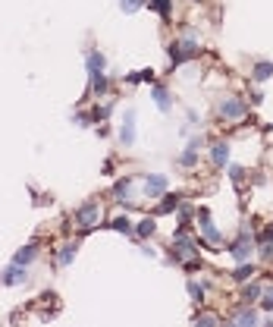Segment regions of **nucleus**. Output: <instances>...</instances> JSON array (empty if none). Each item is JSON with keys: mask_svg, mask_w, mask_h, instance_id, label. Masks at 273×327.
<instances>
[{"mask_svg": "<svg viewBox=\"0 0 273 327\" xmlns=\"http://www.w3.org/2000/svg\"><path fill=\"white\" fill-rule=\"evenodd\" d=\"M198 148H201V138H188V145L182 151V167H195V160H198Z\"/></svg>", "mask_w": 273, "mask_h": 327, "instance_id": "nucleus-9", "label": "nucleus"}, {"mask_svg": "<svg viewBox=\"0 0 273 327\" xmlns=\"http://www.w3.org/2000/svg\"><path fill=\"white\" fill-rule=\"evenodd\" d=\"M242 299H245V302H254V299H260V286H257V283H248V286L242 289Z\"/></svg>", "mask_w": 273, "mask_h": 327, "instance_id": "nucleus-17", "label": "nucleus"}, {"mask_svg": "<svg viewBox=\"0 0 273 327\" xmlns=\"http://www.w3.org/2000/svg\"><path fill=\"white\" fill-rule=\"evenodd\" d=\"M232 324H257V318H254V311H239L232 318Z\"/></svg>", "mask_w": 273, "mask_h": 327, "instance_id": "nucleus-22", "label": "nucleus"}, {"mask_svg": "<svg viewBox=\"0 0 273 327\" xmlns=\"http://www.w3.org/2000/svg\"><path fill=\"white\" fill-rule=\"evenodd\" d=\"M220 116H223V120H242V116H245V104L239 98H223L220 101Z\"/></svg>", "mask_w": 273, "mask_h": 327, "instance_id": "nucleus-2", "label": "nucleus"}, {"mask_svg": "<svg viewBox=\"0 0 273 327\" xmlns=\"http://www.w3.org/2000/svg\"><path fill=\"white\" fill-rule=\"evenodd\" d=\"M195 54H198V44L192 38H182L179 44H173V48H170V60H173V66H179L185 60H192Z\"/></svg>", "mask_w": 273, "mask_h": 327, "instance_id": "nucleus-1", "label": "nucleus"}, {"mask_svg": "<svg viewBox=\"0 0 273 327\" xmlns=\"http://www.w3.org/2000/svg\"><path fill=\"white\" fill-rule=\"evenodd\" d=\"M151 95H154V101H157V107H160V110H170V107H173V98H170V91L163 88V85H154V88H151Z\"/></svg>", "mask_w": 273, "mask_h": 327, "instance_id": "nucleus-11", "label": "nucleus"}, {"mask_svg": "<svg viewBox=\"0 0 273 327\" xmlns=\"http://www.w3.org/2000/svg\"><path fill=\"white\" fill-rule=\"evenodd\" d=\"M229 160V145H213V167H226Z\"/></svg>", "mask_w": 273, "mask_h": 327, "instance_id": "nucleus-13", "label": "nucleus"}, {"mask_svg": "<svg viewBox=\"0 0 273 327\" xmlns=\"http://www.w3.org/2000/svg\"><path fill=\"white\" fill-rule=\"evenodd\" d=\"M135 233H138L141 239H148L151 233H154V220H141V224H138V230H135Z\"/></svg>", "mask_w": 273, "mask_h": 327, "instance_id": "nucleus-23", "label": "nucleus"}, {"mask_svg": "<svg viewBox=\"0 0 273 327\" xmlns=\"http://www.w3.org/2000/svg\"><path fill=\"white\" fill-rule=\"evenodd\" d=\"M113 230H120V233H132V224H129V217H116V220H113Z\"/></svg>", "mask_w": 273, "mask_h": 327, "instance_id": "nucleus-24", "label": "nucleus"}, {"mask_svg": "<svg viewBox=\"0 0 273 327\" xmlns=\"http://www.w3.org/2000/svg\"><path fill=\"white\" fill-rule=\"evenodd\" d=\"M260 242H273V227H267L264 233H260Z\"/></svg>", "mask_w": 273, "mask_h": 327, "instance_id": "nucleus-29", "label": "nucleus"}, {"mask_svg": "<svg viewBox=\"0 0 273 327\" xmlns=\"http://www.w3.org/2000/svg\"><path fill=\"white\" fill-rule=\"evenodd\" d=\"M251 249H254V239L245 233V236H239V239L232 242V258L242 264V261H248V258H251Z\"/></svg>", "mask_w": 273, "mask_h": 327, "instance_id": "nucleus-3", "label": "nucleus"}, {"mask_svg": "<svg viewBox=\"0 0 273 327\" xmlns=\"http://www.w3.org/2000/svg\"><path fill=\"white\" fill-rule=\"evenodd\" d=\"M148 7H154L160 16H170V0H148Z\"/></svg>", "mask_w": 273, "mask_h": 327, "instance_id": "nucleus-21", "label": "nucleus"}, {"mask_svg": "<svg viewBox=\"0 0 273 327\" xmlns=\"http://www.w3.org/2000/svg\"><path fill=\"white\" fill-rule=\"evenodd\" d=\"M35 255H38V245H35V242H29L26 249H19V252H16V258H13V261H16V264H22V267H26V264H29V261L35 258Z\"/></svg>", "mask_w": 273, "mask_h": 327, "instance_id": "nucleus-12", "label": "nucleus"}, {"mask_svg": "<svg viewBox=\"0 0 273 327\" xmlns=\"http://www.w3.org/2000/svg\"><path fill=\"white\" fill-rule=\"evenodd\" d=\"M76 220H79V224L82 227H94V224H98V220H101V208L98 205H85V208H79V211H76Z\"/></svg>", "mask_w": 273, "mask_h": 327, "instance_id": "nucleus-4", "label": "nucleus"}, {"mask_svg": "<svg viewBox=\"0 0 273 327\" xmlns=\"http://www.w3.org/2000/svg\"><path fill=\"white\" fill-rule=\"evenodd\" d=\"M198 224H201V233H204V239L210 245H220V233H217V227L210 224V214L207 211H198Z\"/></svg>", "mask_w": 273, "mask_h": 327, "instance_id": "nucleus-6", "label": "nucleus"}, {"mask_svg": "<svg viewBox=\"0 0 273 327\" xmlns=\"http://www.w3.org/2000/svg\"><path fill=\"white\" fill-rule=\"evenodd\" d=\"M188 217H192V208H188V205H182V208H179V220H182V224H185V220H188Z\"/></svg>", "mask_w": 273, "mask_h": 327, "instance_id": "nucleus-27", "label": "nucleus"}, {"mask_svg": "<svg viewBox=\"0 0 273 327\" xmlns=\"http://www.w3.org/2000/svg\"><path fill=\"white\" fill-rule=\"evenodd\" d=\"M173 252H176V255H185V258H192V255L198 252V245L188 239V236H176V239H173Z\"/></svg>", "mask_w": 273, "mask_h": 327, "instance_id": "nucleus-10", "label": "nucleus"}, {"mask_svg": "<svg viewBox=\"0 0 273 327\" xmlns=\"http://www.w3.org/2000/svg\"><path fill=\"white\" fill-rule=\"evenodd\" d=\"M73 258H76V245H66V249H63L60 255H57V264H60V267H63V264H69V261H73Z\"/></svg>", "mask_w": 273, "mask_h": 327, "instance_id": "nucleus-18", "label": "nucleus"}, {"mask_svg": "<svg viewBox=\"0 0 273 327\" xmlns=\"http://www.w3.org/2000/svg\"><path fill=\"white\" fill-rule=\"evenodd\" d=\"M264 308L273 311V293H264Z\"/></svg>", "mask_w": 273, "mask_h": 327, "instance_id": "nucleus-30", "label": "nucleus"}, {"mask_svg": "<svg viewBox=\"0 0 273 327\" xmlns=\"http://www.w3.org/2000/svg\"><path fill=\"white\" fill-rule=\"evenodd\" d=\"M270 76H273V63L264 60V63L254 66V82H264V79H270Z\"/></svg>", "mask_w": 273, "mask_h": 327, "instance_id": "nucleus-15", "label": "nucleus"}, {"mask_svg": "<svg viewBox=\"0 0 273 327\" xmlns=\"http://www.w3.org/2000/svg\"><path fill=\"white\" fill-rule=\"evenodd\" d=\"M129 186H132L129 180H120L113 186V198H129Z\"/></svg>", "mask_w": 273, "mask_h": 327, "instance_id": "nucleus-19", "label": "nucleus"}, {"mask_svg": "<svg viewBox=\"0 0 273 327\" xmlns=\"http://www.w3.org/2000/svg\"><path fill=\"white\" fill-rule=\"evenodd\" d=\"M141 4L145 0H123V13H135V10H141Z\"/></svg>", "mask_w": 273, "mask_h": 327, "instance_id": "nucleus-25", "label": "nucleus"}, {"mask_svg": "<svg viewBox=\"0 0 273 327\" xmlns=\"http://www.w3.org/2000/svg\"><path fill=\"white\" fill-rule=\"evenodd\" d=\"M229 177H232V180H242L245 170H242V167H229Z\"/></svg>", "mask_w": 273, "mask_h": 327, "instance_id": "nucleus-28", "label": "nucleus"}, {"mask_svg": "<svg viewBox=\"0 0 273 327\" xmlns=\"http://www.w3.org/2000/svg\"><path fill=\"white\" fill-rule=\"evenodd\" d=\"M120 142H123V145H132V142H135V113H132V110H126V113H123Z\"/></svg>", "mask_w": 273, "mask_h": 327, "instance_id": "nucleus-5", "label": "nucleus"}, {"mask_svg": "<svg viewBox=\"0 0 273 327\" xmlns=\"http://www.w3.org/2000/svg\"><path fill=\"white\" fill-rule=\"evenodd\" d=\"M188 293H192V299H198V302L204 299V289H201V286L195 283V280H192V283H188Z\"/></svg>", "mask_w": 273, "mask_h": 327, "instance_id": "nucleus-26", "label": "nucleus"}, {"mask_svg": "<svg viewBox=\"0 0 273 327\" xmlns=\"http://www.w3.org/2000/svg\"><path fill=\"white\" fill-rule=\"evenodd\" d=\"M251 274H254V267L248 264V261H242V267H235V271H232L235 280H245V277H251Z\"/></svg>", "mask_w": 273, "mask_h": 327, "instance_id": "nucleus-20", "label": "nucleus"}, {"mask_svg": "<svg viewBox=\"0 0 273 327\" xmlns=\"http://www.w3.org/2000/svg\"><path fill=\"white\" fill-rule=\"evenodd\" d=\"M145 192L148 195H163L167 192V177H163V173H148L145 177Z\"/></svg>", "mask_w": 273, "mask_h": 327, "instance_id": "nucleus-7", "label": "nucleus"}, {"mask_svg": "<svg viewBox=\"0 0 273 327\" xmlns=\"http://www.w3.org/2000/svg\"><path fill=\"white\" fill-rule=\"evenodd\" d=\"M176 208H179V195H163L157 214H170V211H176Z\"/></svg>", "mask_w": 273, "mask_h": 327, "instance_id": "nucleus-14", "label": "nucleus"}, {"mask_svg": "<svg viewBox=\"0 0 273 327\" xmlns=\"http://www.w3.org/2000/svg\"><path fill=\"white\" fill-rule=\"evenodd\" d=\"M4 283L7 286H16V283H26V267H22V264H10L7 267V274H4Z\"/></svg>", "mask_w": 273, "mask_h": 327, "instance_id": "nucleus-8", "label": "nucleus"}, {"mask_svg": "<svg viewBox=\"0 0 273 327\" xmlns=\"http://www.w3.org/2000/svg\"><path fill=\"white\" fill-rule=\"evenodd\" d=\"M88 73H104V57L98 51L88 54Z\"/></svg>", "mask_w": 273, "mask_h": 327, "instance_id": "nucleus-16", "label": "nucleus"}]
</instances>
